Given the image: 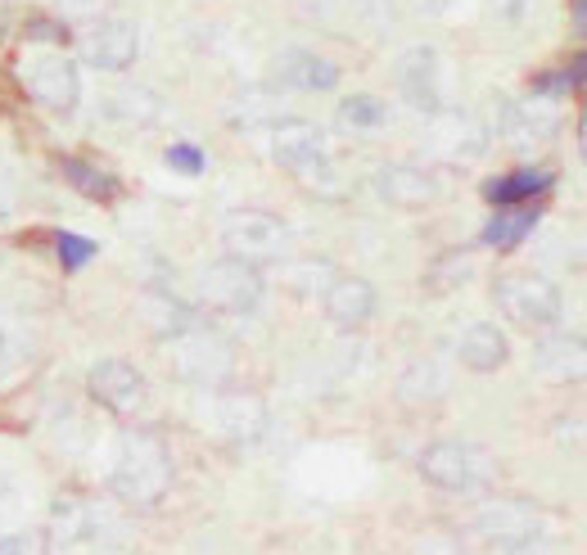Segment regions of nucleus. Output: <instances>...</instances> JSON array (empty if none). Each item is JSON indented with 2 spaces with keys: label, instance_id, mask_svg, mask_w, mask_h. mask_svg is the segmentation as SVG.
<instances>
[{
  "label": "nucleus",
  "instance_id": "obj_1",
  "mask_svg": "<svg viewBox=\"0 0 587 555\" xmlns=\"http://www.w3.org/2000/svg\"><path fill=\"white\" fill-rule=\"evenodd\" d=\"M177 470H172V451L163 447L159 434L150 429H127L114 442V461H109V488L122 506L131 511H150L168 497Z\"/></svg>",
  "mask_w": 587,
  "mask_h": 555
},
{
  "label": "nucleus",
  "instance_id": "obj_2",
  "mask_svg": "<svg viewBox=\"0 0 587 555\" xmlns=\"http://www.w3.org/2000/svg\"><path fill=\"white\" fill-rule=\"evenodd\" d=\"M420 479L438 492H457V497H470V492H488L498 479H502V466L488 447L479 442H466V438H438L420 451Z\"/></svg>",
  "mask_w": 587,
  "mask_h": 555
},
{
  "label": "nucleus",
  "instance_id": "obj_3",
  "mask_svg": "<svg viewBox=\"0 0 587 555\" xmlns=\"http://www.w3.org/2000/svg\"><path fill=\"white\" fill-rule=\"evenodd\" d=\"M470 529L483 546H493L502 555H524L533 546H543L547 537V511L529 497H488L474 506Z\"/></svg>",
  "mask_w": 587,
  "mask_h": 555
},
{
  "label": "nucleus",
  "instance_id": "obj_4",
  "mask_svg": "<svg viewBox=\"0 0 587 555\" xmlns=\"http://www.w3.org/2000/svg\"><path fill=\"white\" fill-rule=\"evenodd\" d=\"M267 159L285 172H294L308 185H325L330 181V163H334V140L321 122L308 118H280L267 127Z\"/></svg>",
  "mask_w": 587,
  "mask_h": 555
},
{
  "label": "nucleus",
  "instance_id": "obj_5",
  "mask_svg": "<svg viewBox=\"0 0 587 555\" xmlns=\"http://www.w3.org/2000/svg\"><path fill=\"white\" fill-rule=\"evenodd\" d=\"M263 298H267L263 267L239 263L231 254L200 267V276H194V302L213 317H249V312H258Z\"/></svg>",
  "mask_w": 587,
  "mask_h": 555
},
{
  "label": "nucleus",
  "instance_id": "obj_6",
  "mask_svg": "<svg viewBox=\"0 0 587 555\" xmlns=\"http://www.w3.org/2000/svg\"><path fill=\"white\" fill-rule=\"evenodd\" d=\"M168 362H172V375L194 384V388H226L231 375H235V343L209 325L194 321L185 334L168 339Z\"/></svg>",
  "mask_w": 587,
  "mask_h": 555
},
{
  "label": "nucleus",
  "instance_id": "obj_7",
  "mask_svg": "<svg viewBox=\"0 0 587 555\" xmlns=\"http://www.w3.org/2000/svg\"><path fill=\"white\" fill-rule=\"evenodd\" d=\"M222 248L239 263H254V267H267V263H285L289 248H294V231L285 217L267 213V209H231L222 217V231H217Z\"/></svg>",
  "mask_w": 587,
  "mask_h": 555
},
{
  "label": "nucleus",
  "instance_id": "obj_8",
  "mask_svg": "<svg viewBox=\"0 0 587 555\" xmlns=\"http://www.w3.org/2000/svg\"><path fill=\"white\" fill-rule=\"evenodd\" d=\"M493 302L515 330L529 334H543L561 321V289L537 271H502L493 280Z\"/></svg>",
  "mask_w": 587,
  "mask_h": 555
},
{
  "label": "nucleus",
  "instance_id": "obj_9",
  "mask_svg": "<svg viewBox=\"0 0 587 555\" xmlns=\"http://www.w3.org/2000/svg\"><path fill=\"white\" fill-rule=\"evenodd\" d=\"M19 73H23L28 95L36 99L45 114H55V118L77 114V105H82V73H77V64L64 55V50H41V55L23 60Z\"/></svg>",
  "mask_w": 587,
  "mask_h": 555
},
{
  "label": "nucleus",
  "instance_id": "obj_10",
  "mask_svg": "<svg viewBox=\"0 0 587 555\" xmlns=\"http://www.w3.org/2000/svg\"><path fill=\"white\" fill-rule=\"evenodd\" d=\"M488 140H493V131H488L474 114H452V109H438L429 114L425 122V154L444 159V163H474L488 154Z\"/></svg>",
  "mask_w": 587,
  "mask_h": 555
},
{
  "label": "nucleus",
  "instance_id": "obj_11",
  "mask_svg": "<svg viewBox=\"0 0 587 555\" xmlns=\"http://www.w3.org/2000/svg\"><path fill=\"white\" fill-rule=\"evenodd\" d=\"M82 45V60L90 68H100V73H127L140 55V32L131 19H118V14H100V19H90L77 36Z\"/></svg>",
  "mask_w": 587,
  "mask_h": 555
},
{
  "label": "nucleus",
  "instance_id": "obj_12",
  "mask_svg": "<svg viewBox=\"0 0 587 555\" xmlns=\"http://www.w3.org/2000/svg\"><path fill=\"white\" fill-rule=\"evenodd\" d=\"M204 420H209V429H213L217 438L249 447V442H263V434H267V402H263L258 393L213 388Z\"/></svg>",
  "mask_w": 587,
  "mask_h": 555
},
{
  "label": "nucleus",
  "instance_id": "obj_13",
  "mask_svg": "<svg viewBox=\"0 0 587 555\" xmlns=\"http://www.w3.org/2000/svg\"><path fill=\"white\" fill-rule=\"evenodd\" d=\"M394 82L416 114L429 118L444 109V60H438L434 45H407L394 64Z\"/></svg>",
  "mask_w": 587,
  "mask_h": 555
},
{
  "label": "nucleus",
  "instance_id": "obj_14",
  "mask_svg": "<svg viewBox=\"0 0 587 555\" xmlns=\"http://www.w3.org/2000/svg\"><path fill=\"white\" fill-rule=\"evenodd\" d=\"M339 82H344V68H339L330 55H321V50H308V45L280 50L276 64H271V86L294 90V95H325Z\"/></svg>",
  "mask_w": 587,
  "mask_h": 555
},
{
  "label": "nucleus",
  "instance_id": "obj_15",
  "mask_svg": "<svg viewBox=\"0 0 587 555\" xmlns=\"http://www.w3.org/2000/svg\"><path fill=\"white\" fill-rule=\"evenodd\" d=\"M86 393L95 407H105L109 416H136L145 407V397H150V388H145V375L131 366V362H95L90 375H86Z\"/></svg>",
  "mask_w": 587,
  "mask_h": 555
},
{
  "label": "nucleus",
  "instance_id": "obj_16",
  "mask_svg": "<svg viewBox=\"0 0 587 555\" xmlns=\"http://www.w3.org/2000/svg\"><path fill=\"white\" fill-rule=\"evenodd\" d=\"M371 185H375V194L384 199V204L407 209V213L429 209V204L444 199V181H438V172H429L420 163H384Z\"/></svg>",
  "mask_w": 587,
  "mask_h": 555
},
{
  "label": "nucleus",
  "instance_id": "obj_17",
  "mask_svg": "<svg viewBox=\"0 0 587 555\" xmlns=\"http://www.w3.org/2000/svg\"><path fill=\"white\" fill-rule=\"evenodd\" d=\"M556 131H561L556 99L533 95V90H529V99H506L498 114V136L506 145H547Z\"/></svg>",
  "mask_w": 587,
  "mask_h": 555
},
{
  "label": "nucleus",
  "instance_id": "obj_18",
  "mask_svg": "<svg viewBox=\"0 0 587 555\" xmlns=\"http://www.w3.org/2000/svg\"><path fill=\"white\" fill-rule=\"evenodd\" d=\"M533 375L556 388L587 384V339L583 334H543L533 348Z\"/></svg>",
  "mask_w": 587,
  "mask_h": 555
},
{
  "label": "nucleus",
  "instance_id": "obj_19",
  "mask_svg": "<svg viewBox=\"0 0 587 555\" xmlns=\"http://www.w3.org/2000/svg\"><path fill=\"white\" fill-rule=\"evenodd\" d=\"M321 312L334 330L357 334L375 317V285L362 276H334L330 289L321 293Z\"/></svg>",
  "mask_w": 587,
  "mask_h": 555
},
{
  "label": "nucleus",
  "instance_id": "obj_20",
  "mask_svg": "<svg viewBox=\"0 0 587 555\" xmlns=\"http://www.w3.org/2000/svg\"><path fill=\"white\" fill-rule=\"evenodd\" d=\"M36 352H41L36 325L19 312H0V388H10L19 375H28Z\"/></svg>",
  "mask_w": 587,
  "mask_h": 555
},
{
  "label": "nucleus",
  "instance_id": "obj_21",
  "mask_svg": "<svg viewBox=\"0 0 587 555\" xmlns=\"http://www.w3.org/2000/svg\"><path fill=\"white\" fill-rule=\"evenodd\" d=\"M506 357H511V343H506L502 325H493V321H474L457 339V362L470 375H493L506 366Z\"/></svg>",
  "mask_w": 587,
  "mask_h": 555
},
{
  "label": "nucleus",
  "instance_id": "obj_22",
  "mask_svg": "<svg viewBox=\"0 0 587 555\" xmlns=\"http://www.w3.org/2000/svg\"><path fill=\"white\" fill-rule=\"evenodd\" d=\"M552 185H556L552 168H515V172H502L493 181H483L479 194L493 209H511V204H533V199H543Z\"/></svg>",
  "mask_w": 587,
  "mask_h": 555
},
{
  "label": "nucleus",
  "instance_id": "obj_23",
  "mask_svg": "<svg viewBox=\"0 0 587 555\" xmlns=\"http://www.w3.org/2000/svg\"><path fill=\"white\" fill-rule=\"evenodd\" d=\"M448 388H452V371L438 362V357L412 362V366L398 375V384H394V393L407 402V407H429V402L448 397Z\"/></svg>",
  "mask_w": 587,
  "mask_h": 555
},
{
  "label": "nucleus",
  "instance_id": "obj_24",
  "mask_svg": "<svg viewBox=\"0 0 587 555\" xmlns=\"http://www.w3.org/2000/svg\"><path fill=\"white\" fill-rule=\"evenodd\" d=\"M136 312H140V321H145V330H150L154 339H177V334H185L194 321V308H185L181 298H172V293H159V289H150V293H140V302H136Z\"/></svg>",
  "mask_w": 587,
  "mask_h": 555
},
{
  "label": "nucleus",
  "instance_id": "obj_25",
  "mask_svg": "<svg viewBox=\"0 0 587 555\" xmlns=\"http://www.w3.org/2000/svg\"><path fill=\"white\" fill-rule=\"evenodd\" d=\"M105 114L122 127H154L163 118V105H159V95L150 86H140V82H118L105 99Z\"/></svg>",
  "mask_w": 587,
  "mask_h": 555
},
{
  "label": "nucleus",
  "instance_id": "obj_26",
  "mask_svg": "<svg viewBox=\"0 0 587 555\" xmlns=\"http://www.w3.org/2000/svg\"><path fill=\"white\" fill-rule=\"evenodd\" d=\"M339 131H353V136H380L394 122V109H388V99L375 95V90H357V95H344L339 99Z\"/></svg>",
  "mask_w": 587,
  "mask_h": 555
},
{
  "label": "nucleus",
  "instance_id": "obj_27",
  "mask_svg": "<svg viewBox=\"0 0 587 555\" xmlns=\"http://www.w3.org/2000/svg\"><path fill=\"white\" fill-rule=\"evenodd\" d=\"M537 226V209L533 204H511V209H498L483 226V244L488 248H515L533 235Z\"/></svg>",
  "mask_w": 587,
  "mask_h": 555
},
{
  "label": "nucleus",
  "instance_id": "obj_28",
  "mask_svg": "<svg viewBox=\"0 0 587 555\" xmlns=\"http://www.w3.org/2000/svg\"><path fill=\"white\" fill-rule=\"evenodd\" d=\"M280 118H289V109H285V99H280V86H258V90H249V95H239V105L231 109V122L235 127H271V122H280Z\"/></svg>",
  "mask_w": 587,
  "mask_h": 555
},
{
  "label": "nucleus",
  "instance_id": "obj_29",
  "mask_svg": "<svg viewBox=\"0 0 587 555\" xmlns=\"http://www.w3.org/2000/svg\"><path fill=\"white\" fill-rule=\"evenodd\" d=\"M60 172H64V181L77 190V194H86V199H95V204H109V199L118 194V177L114 172H105V168H95V163H86V159H60Z\"/></svg>",
  "mask_w": 587,
  "mask_h": 555
},
{
  "label": "nucleus",
  "instance_id": "obj_30",
  "mask_svg": "<svg viewBox=\"0 0 587 555\" xmlns=\"http://www.w3.org/2000/svg\"><path fill=\"white\" fill-rule=\"evenodd\" d=\"M470 271H474V263H470L466 248H457V254H444V258L434 263V271H429V289H434V293H448V289L466 285Z\"/></svg>",
  "mask_w": 587,
  "mask_h": 555
},
{
  "label": "nucleus",
  "instance_id": "obj_31",
  "mask_svg": "<svg viewBox=\"0 0 587 555\" xmlns=\"http://www.w3.org/2000/svg\"><path fill=\"white\" fill-rule=\"evenodd\" d=\"M23 41H32V45H73V32H68V23L64 19H55V14H32L28 23H23Z\"/></svg>",
  "mask_w": 587,
  "mask_h": 555
},
{
  "label": "nucleus",
  "instance_id": "obj_32",
  "mask_svg": "<svg viewBox=\"0 0 587 555\" xmlns=\"http://www.w3.org/2000/svg\"><path fill=\"white\" fill-rule=\"evenodd\" d=\"M334 276H339V271H334L330 263H299V267L289 271V285L299 289L303 298H321V293L330 289V280H334Z\"/></svg>",
  "mask_w": 587,
  "mask_h": 555
},
{
  "label": "nucleus",
  "instance_id": "obj_33",
  "mask_svg": "<svg viewBox=\"0 0 587 555\" xmlns=\"http://www.w3.org/2000/svg\"><path fill=\"white\" fill-rule=\"evenodd\" d=\"M163 163H168L172 172H181V177H204V172H209V154H204L200 145H190V140L168 145V149H163Z\"/></svg>",
  "mask_w": 587,
  "mask_h": 555
},
{
  "label": "nucleus",
  "instance_id": "obj_34",
  "mask_svg": "<svg viewBox=\"0 0 587 555\" xmlns=\"http://www.w3.org/2000/svg\"><path fill=\"white\" fill-rule=\"evenodd\" d=\"M0 555H51V529H14L0 537Z\"/></svg>",
  "mask_w": 587,
  "mask_h": 555
},
{
  "label": "nucleus",
  "instance_id": "obj_35",
  "mask_svg": "<svg viewBox=\"0 0 587 555\" xmlns=\"http://www.w3.org/2000/svg\"><path fill=\"white\" fill-rule=\"evenodd\" d=\"M55 248H60V263H64L68 271H82V267L95 258V244L82 239V235H73V231H55Z\"/></svg>",
  "mask_w": 587,
  "mask_h": 555
},
{
  "label": "nucleus",
  "instance_id": "obj_36",
  "mask_svg": "<svg viewBox=\"0 0 587 555\" xmlns=\"http://www.w3.org/2000/svg\"><path fill=\"white\" fill-rule=\"evenodd\" d=\"M493 10H498V19H502V23L520 28V23H529V19H533L537 0H493Z\"/></svg>",
  "mask_w": 587,
  "mask_h": 555
},
{
  "label": "nucleus",
  "instance_id": "obj_37",
  "mask_svg": "<svg viewBox=\"0 0 587 555\" xmlns=\"http://www.w3.org/2000/svg\"><path fill=\"white\" fill-rule=\"evenodd\" d=\"M19 209V177L0 163V217H10Z\"/></svg>",
  "mask_w": 587,
  "mask_h": 555
},
{
  "label": "nucleus",
  "instance_id": "obj_38",
  "mask_svg": "<svg viewBox=\"0 0 587 555\" xmlns=\"http://www.w3.org/2000/svg\"><path fill=\"white\" fill-rule=\"evenodd\" d=\"M100 10H105V0H60V14L64 19H100Z\"/></svg>",
  "mask_w": 587,
  "mask_h": 555
},
{
  "label": "nucleus",
  "instance_id": "obj_39",
  "mask_svg": "<svg viewBox=\"0 0 587 555\" xmlns=\"http://www.w3.org/2000/svg\"><path fill=\"white\" fill-rule=\"evenodd\" d=\"M569 23H574V36L587 41V0H569Z\"/></svg>",
  "mask_w": 587,
  "mask_h": 555
},
{
  "label": "nucleus",
  "instance_id": "obj_40",
  "mask_svg": "<svg viewBox=\"0 0 587 555\" xmlns=\"http://www.w3.org/2000/svg\"><path fill=\"white\" fill-rule=\"evenodd\" d=\"M565 73H569V82H574V90L578 86H587V50H578V55L565 64Z\"/></svg>",
  "mask_w": 587,
  "mask_h": 555
},
{
  "label": "nucleus",
  "instance_id": "obj_41",
  "mask_svg": "<svg viewBox=\"0 0 587 555\" xmlns=\"http://www.w3.org/2000/svg\"><path fill=\"white\" fill-rule=\"evenodd\" d=\"M448 6H452V0H412V10H416V14H425V19H438Z\"/></svg>",
  "mask_w": 587,
  "mask_h": 555
},
{
  "label": "nucleus",
  "instance_id": "obj_42",
  "mask_svg": "<svg viewBox=\"0 0 587 555\" xmlns=\"http://www.w3.org/2000/svg\"><path fill=\"white\" fill-rule=\"evenodd\" d=\"M299 10H325V6H334V0H294Z\"/></svg>",
  "mask_w": 587,
  "mask_h": 555
},
{
  "label": "nucleus",
  "instance_id": "obj_43",
  "mask_svg": "<svg viewBox=\"0 0 587 555\" xmlns=\"http://www.w3.org/2000/svg\"><path fill=\"white\" fill-rule=\"evenodd\" d=\"M583 140H587V118H583Z\"/></svg>",
  "mask_w": 587,
  "mask_h": 555
}]
</instances>
